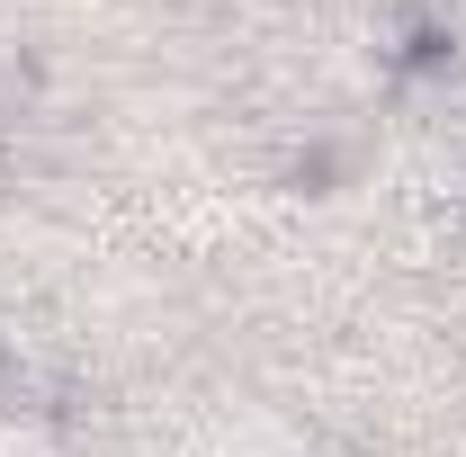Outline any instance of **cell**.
<instances>
[{"label": "cell", "instance_id": "cell-2", "mask_svg": "<svg viewBox=\"0 0 466 457\" xmlns=\"http://www.w3.org/2000/svg\"><path fill=\"white\" fill-rule=\"evenodd\" d=\"M0 188H9V153H0Z\"/></svg>", "mask_w": 466, "mask_h": 457}, {"label": "cell", "instance_id": "cell-1", "mask_svg": "<svg viewBox=\"0 0 466 457\" xmlns=\"http://www.w3.org/2000/svg\"><path fill=\"white\" fill-rule=\"evenodd\" d=\"M0 457H63V412H0Z\"/></svg>", "mask_w": 466, "mask_h": 457}]
</instances>
